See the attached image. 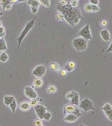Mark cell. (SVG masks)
Listing matches in <instances>:
<instances>
[{
	"mask_svg": "<svg viewBox=\"0 0 112 126\" xmlns=\"http://www.w3.org/2000/svg\"><path fill=\"white\" fill-rule=\"evenodd\" d=\"M101 36L104 41L108 42L110 39V35L108 30L107 29H104L100 32Z\"/></svg>",
	"mask_w": 112,
	"mask_h": 126,
	"instance_id": "8fae6325",
	"label": "cell"
},
{
	"mask_svg": "<svg viewBox=\"0 0 112 126\" xmlns=\"http://www.w3.org/2000/svg\"><path fill=\"white\" fill-rule=\"evenodd\" d=\"M83 37H79L73 39L72 44L75 49L78 51H82L86 49L87 42Z\"/></svg>",
	"mask_w": 112,
	"mask_h": 126,
	"instance_id": "3957f363",
	"label": "cell"
},
{
	"mask_svg": "<svg viewBox=\"0 0 112 126\" xmlns=\"http://www.w3.org/2000/svg\"><path fill=\"white\" fill-rule=\"evenodd\" d=\"M3 13L2 12H0V16H2L3 15Z\"/></svg>",
	"mask_w": 112,
	"mask_h": 126,
	"instance_id": "ee69618b",
	"label": "cell"
},
{
	"mask_svg": "<svg viewBox=\"0 0 112 126\" xmlns=\"http://www.w3.org/2000/svg\"><path fill=\"white\" fill-rule=\"evenodd\" d=\"M61 4L62 5H66L67 4V2L65 0H61Z\"/></svg>",
	"mask_w": 112,
	"mask_h": 126,
	"instance_id": "ab89813d",
	"label": "cell"
},
{
	"mask_svg": "<svg viewBox=\"0 0 112 126\" xmlns=\"http://www.w3.org/2000/svg\"><path fill=\"white\" fill-rule=\"evenodd\" d=\"M56 18H57V20H63V19H64V16L61 13H58L56 14Z\"/></svg>",
	"mask_w": 112,
	"mask_h": 126,
	"instance_id": "4dcf8cb0",
	"label": "cell"
},
{
	"mask_svg": "<svg viewBox=\"0 0 112 126\" xmlns=\"http://www.w3.org/2000/svg\"><path fill=\"white\" fill-rule=\"evenodd\" d=\"M50 67L51 69L54 70H56L58 69L59 66L58 64L53 63V64H51L50 65Z\"/></svg>",
	"mask_w": 112,
	"mask_h": 126,
	"instance_id": "f546056e",
	"label": "cell"
},
{
	"mask_svg": "<svg viewBox=\"0 0 112 126\" xmlns=\"http://www.w3.org/2000/svg\"><path fill=\"white\" fill-rule=\"evenodd\" d=\"M46 72V68L45 66L43 65H39L35 68L31 74L39 78H41L45 75Z\"/></svg>",
	"mask_w": 112,
	"mask_h": 126,
	"instance_id": "52a82bcc",
	"label": "cell"
},
{
	"mask_svg": "<svg viewBox=\"0 0 112 126\" xmlns=\"http://www.w3.org/2000/svg\"><path fill=\"white\" fill-rule=\"evenodd\" d=\"M14 98L13 96H4V103L7 106H9L13 101Z\"/></svg>",
	"mask_w": 112,
	"mask_h": 126,
	"instance_id": "2e32d148",
	"label": "cell"
},
{
	"mask_svg": "<svg viewBox=\"0 0 112 126\" xmlns=\"http://www.w3.org/2000/svg\"><path fill=\"white\" fill-rule=\"evenodd\" d=\"M52 114L49 112H46L43 117V119L46 121H49L51 117Z\"/></svg>",
	"mask_w": 112,
	"mask_h": 126,
	"instance_id": "484cf974",
	"label": "cell"
},
{
	"mask_svg": "<svg viewBox=\"0 0 112 126\" xmlns=\"http://www.w3.org/2000/svg\"><path fill=\"white\" fill-rule=\"evenodd\" d=\"M38 8L37 7H32L31 6V11L33 14H35L37 12V11L38 10Z\"/></svg>",
	"mask_w": 112,
	"mask_h": 126,
	"instance_id": "e575fe53",
	"label": "cell"
},
{
	"mask_svg": "<svg viewBox=\"0 0 112 126\" xmlns=\"http://www.w3.org/2000/svg\"><path fill=\"white\" fill-rule=\"evenodd\" d=\"M11 1H12V2L15 3L17 2L18 0H11Z\"/></svg>",
	"mask_w": 112,
	"mask_h": 126,
	"instance_id": "7bdbcfd3",
	"label": "cell"
},
{
	"mask_svg": "<svg viewBox=\"0 0 112 126\" xmlns=\"http://www.w3.org/2000/svg\"><path fill=\"white\" fill-rule=\"evenodd\" d=\"M41 2L44 6L49 7L50 6V0H40Z\"/></svg>",
	"mask_w": 112,
	"mask_h": 126,
	"instance_id": "cb8c5ba5",
	"label": "cell"
},
{
	"mask_svg": "<svg viewBox=\"0 0 112 126\" xmlns=\"http://www.w3.org/2000/svg\"><path fill=\"white\" fill-rule=\"evenodd\" d=\"M5 34V28L4 26L0 27V38H2Z\"/></svg>",
	"mask_w": 112,
	"mask_h": 126,
	"instance_id": "603a6c76",
	"label": "cell"
},
{
	"mask_svg": "<svg viewBox=\"0 0 112 126\" xmlns=\"http://www.w3.org/2000/svg\"><path fill=\"white\" fill-rule=\"evenodd\" d=\"M60 74H61V75H65V74H66V72H65V71H64V70H62V71H61V73H60Z\"/></svg>",
	"mask_w": 112,
	"mask_h": 126,
	"instance_id": "60d3db41",
	"label": "cell"
},
{
	"mask_svg": "<svg viewBox=\"0 0 112 126\" xmlns=\"http://www.w3.org/2000/svg\"><path fill=\"white\" fill-rule=\"evenodd\" d=\"M20 108L22 110L26 111L30 109V105L28 102H24L21 104L20 106Z\"/></svg>",
	"mask_w": 112,
	"mask_h": 126,
	"instance_id": "5bb4252c",
	"label": "cell"
},
{
	"mask_svg": "<svg viewBox=\"0 0 112 126\" xmlns=\"http://www.w3.org/2000/svg\"><path fill=\"white\" fill-rule=\"evenodd\" d=\"M9 106L11 110L13 111V113H15L16 109V107H17L16 101V100H15V98H14L13 102L11 104H9Z\"/></svg>",
	"mask_w": 112,
	"mask_h": 126,
	"instance_id": "44dd1931",
	"label": "cell"
},
{
	"mask_svg": "<svg viewBox=\"0 0 112 126\" xmlns=\"http://www.w3.org/2000/svg\"><path fill=\"white\" fill-rule=\"evenodd\" d=\"M90 3L93 5H97L99 3V0H90Z\"/></svg>",
	"mask_w": 112,
	"mask_h": 126,
	"instance_id": "d590c367",
	"label": "cell"
},
{
	"mask_svg": "<svg viewBox=\"0 0 112 126\" xmlns=\"http://www.w3.org/2000/svg\"><path fill=\"white\" fill-rule=\"evenodd\" d=\"M7 47L5 39L3 38L0 39V51H3L7 50Z\"/></svg>",
	"mask_w": 112,
	"mask_h": 126,
	"instance_id": "4fadbf2b",
	"label": "cell"
},
{
	"mask_svg": "<svg viewBox=\"0 0 112 126\" xmlns=\"http://www.w3.org/2000/svg\"><path fill=\"white\" fill-rule=\"evenodd\" d=\"M28 5L32 7L39 8L40 5V3L38 0H28Z\"/></svg>",
	"mask_w": 112,
	"mask_h": 126,
	"instance_id": "9a60e30c",
	"label": "cell"
},
{
	"mask_svg": "<svg viewBox=\"0 0 112 126\" xmlns=\"http://www.w3.org/2000/svg\"><path fill=\"white\" fill-rule=\"evenodd\" d=\"M78 34L84 38L87 41L89 40H92V37L90 30L89 24H87L86 26L83 27L78 33Z\"/></svg>",
	"mask_w": 112,
	"mask_h": 126,
	"instance_id": "277c9868",
	"label": "cell"
},
{
	"mask_svg": "<svg viewBox=\"0 0 112 126\" xmlns=\"http://www.w3.org/2000/svg\"><path fill=\"white\" fill-rule=\"evenodd\" d=\"M58 9L64 16L65 20L72 26L79 23L80 19L83 18L80 11L71 4L59 6Z\"/></svg>",
	"mask_w": 112,
	"mask_h": 126,
	"instance_id": "6da1fadb",
	"label": "cell"
},
{
	"mask_svg": "<svg viewBox=\"0 0 112 126\" xmlns=\"http://www.w3.org/2000/svg\"><path fill=\"white\" fill-rule=\"evenodd\" d=\"M12 5H7V6H6L5 7V10H10L11 8H12Z\"/></svg>",
	"mask_w": 112,
	"mask_h": 126,
	"instance_id": "8d00e7d4",
	"label": "cell"
},
{
	"mask_svg": "<svg viewBox=\"0 0 112 126\" xmlns=\"http://www.w3.org/2000/svg\"><path fill=\"white\" fill-rule=\"evenodd\" d=\"M102 110L104 111L105 114L107 117L112 121V106L110 104L107 103L102 108Z\"/></svg>",
	"mask_w": 112,
	"mask_h": 126,
	"instance_id": "30bf717a",
	"label": "cell"
},
{
	"mask_svg": "<svg viewBox=\"0 0 112 126\" xmlns=\"http://www.w3.org/2000/svg\"><path fill=\"white\" fill-rule=\"evenodd\" d=\"M47 108L42 105H37L34 107V110L39 118L43 119L44 115L46 112Z\"/></svg>",
	"mask_w": 112,
	"mask_h": 126,
	"instance_id": "ba28073f",
	"label": "cell"
},
{
	"mask_svg": "<svg viewBox=\"0 0 112 126\" xmlns=\"http://www.w3.org/2000/svg\"><path fill=\"white\" fill-rule=\"evenodd\" d=\"M0 5L2 6V8L3 11L5 10V5L6 3V0H0Z\"/></svg>",
	"mask_w": 112,
	"mask_h": 126,
	"instance_id": "1f68e13d",
	"label": "cell"
},
{
	"mask_svg": "<svg viewBox=\"0 0 112 126\" xmlns=\"http://www.w3.org/2000/svg\"><path fill=\"white\" fill-rule=\"evenodd\" d=\"M107 21L103 20L101 22V24H102V26H105L107 25Z\"/></svg>",
	"mask_w": 112,
	"mask_h": 126,
	"instance_id": "74e56055",
	"label": "cell"
},
{
	"mask_svg": "<svg viewBox=\"0 0 112 126\" xmlns=\"http://www.w3.org/2000/svg\"><path fill=\"white\" fill-rule=\"evenodd\" d=\"M74 67L75 64L74 62H70L68 64H67L66 65H65V68L67 71L70 72L71 71H72L74 69Z\"/></svg>",
	"mask_w": 112,
	"mask_h": 126,
	"instance_id": "e0dca14e",
	"label": "cell"
},
{
	"mask_svg": "<svg viewBox=\"0 0 112 126\" xmlns=\"http://www.w3.org/2000/svg\"><path fill=\"white\" fill-rule=\"evenodd\" d=\"M2 26V23L1 21H0V27Z\"/></svg>",
	"mask_w": 112,
	"mask_h": 126,
	"instance_id": "f6af8a7d",
	"label": "cell"
},
{
	"mask_svg": "<svg viewBox=\"0 0 112 126\" xmlns=\"http://www.w3.org/2000/svg\"><path fill=\"white\" fill-rule=\"evenodd\" d=\"M34 125L36 126H42V122L41 120H36L34 121Z\"/></svg>",
	"mask_w": 112,
	"mask_h": 126,
	"instance_id": "836d02e7",
	"label": "cell"
},
{
	"mask_svg": "<svg viewBox=\"0 0 112 126\" xmlns=\"http://www.w3.org/2000/svg\"></svg>",
	"mask_w": 112,
	"mask_h": 126,
	"instance_id": "bcb514c9",
	"label": "cell"
},
{
	"mask_svg": "<svg viewBox=\"0 0 112 126\" xmlns=\"http://www.w3.org/2000/svg\"><path fill=\"white\" fill-rule=\"evenodd\" d=\"M78 118V117L76 115L69 114L68 115L65 116V118H64V120L67 122H74L77 120Z\"/></svg>",
	"mask_w": 112,
	"mask_h": 126,
	"instance_id": "7c38bea8",
	"label": "cell"
},
{
	"mask_svg": "<svg viewBox=\"0 0 112 126\" xmlns=\"http://www.w3.org/2000/svg\"><path fill=\"white\" fill-rule=\"evenodd\" d=\"M78 4V2L77 0H72L71 2V5L73 7H76L77 6Z\"/></svg>",
	"mask_w": 112,
	"mask_h": 126,
	"instance_id": "d6a6232c",
	"label": "cell"
},
{
	"mask_svg": "<svg viewBox=\"0 0 112 126\" xmlns=\"http://www.w3.org/2000/svg\"><path fill=\"white\" fill-rule=\"evenodd\" d=\"M84 9L87 12H90L92 11V4H87L85 5Z\"/></svg>",
	"mask_w": 112,
	"mask_h": 126,
	"instance_id": "4316f807",
	"label": "cell"
},
{
	"mask_svg": "<svg viewBox=\"0 0 112 126\" xmlns=\"http://www.w3.org/2000/svg\"><path fill=\"white\" fill-rule=\"evenodd\" d=\"M65 113L71 114L76 115L78 118L82 116L79 109L76 106L73 105H67L65 106L64 108Z\"/></svg>",
	"mask_w": 112,
	"mask_h": 126,
	"instance_id": "8992f818",
	"label": "cell"
},
{
	"mask_svg": "<svg viewBox=\"0 0 112 126\" xmlns=\"http://www.w3.org/2000/svg\"><path fill=\"white\" fill-rule=\"evenodd\" d=\"M56 91H57V90H56L55 86L53 85H50L49 86V89L48 91L49 93H55V92H56Z\"/></svg>",
	"mask_w": 112,
	"mask_h": 126,
	"instance_id": "83f0119b",
	"label": "cell"
},
{
	"mask_svg": "<svg viewBox=\"0 0 112 126\" xmlns=\"http://www.w3.org/2000/svg\"><path fill=\"white\" fill-rule=\"evenodd\" d=\"M26 1V0H18L17 2H24Z\"/></svg>",
	"mask_w": 112,
	"mask_h": 126,
	"instance_id": "b9f144b4",
	"label": "cell"
},
{
	"mask_svg": "<svg viewBox=\"0 0 112 126\" xmlns=\"http://www.w3.org/2000/svg\"><path fill=\"white\" fill-rule=\"evenodd\" d=\"M34 85L36 87H41L43 85V81L41 78H37L34 81Z\"/></svg>",
	"mask_w": 112,
	"mask_h": 126,
	"instance_id": "ffe728a7",
	"label": "cell"
},
{
	"mask_svg": "<svg viewBox=\"0 0 112 126\" xmlns=\"http://www.w3.org/2000/svg\"><path fill=\"white\" fill-rule=\"evenodd\" d=\"M79 102V94H76L71 98V104H72L78 106Z\"/></svg>",
	"mask_w": 112,
	"mask_h": 126,
	"instance_id": "ac0fdd59",
	"label": "cell"
},
{
	"mask_svg": "<svg viewBox=\"0 0 112 126\" xmlns=\"http://www.w3.org/2000/svg\"><path fill=\"white\" fill-rule=\"evenodd\" d=\"M8 56L5 52H3L0 55V61L2 62H5L8 60Z\"/></svg>",
	"mask_w": 112,
	"mask_h": 126,
	"instance_id": "d6986e66",
	"label": "cell"
},
{
	"mask_svg": "<svg viewBox=\"0 0 112 126\" xmlns=\"http://www.w3.org/2000/svg\"><path fill=\"white\" fill-rule=\"evenodd\" d=\"M40 98H36L34 99H32L30 101V104L31 106H35L36 105H37V104L38 103Z\"/></svg>",
	"mask_w": 112,
	"mask_h": 126,
	"instance_id": "7402d4cb",
	"label": "cell"
},
{
	"mask_svg": "<svg viewBox=\"0 0 112 126\" xmlns=\"http://www.w3.org/2000/svg\"><path fill=\"white\" fill-rule=\"evenodd\" d=\"M112 43L110 45V47H109V48H108V49L107 50L106 52H112Z\"/></svg>",
	"mask_w": 112,
	"mask_h": 126,
	"instance_id": "f35d334b",
	"label": "cell"
},
{
	"mask_svg": "<svg viewBox=\"0 0 112 126\" xmlns=\"http://www.w3.org/2000/svg\"><path fill=\"white\" fill-rule=\"evenodd\" d=\"M99 10L100 8L97 5L92 4V11H98Z\"/></svg>",
	"mask_w": 112,
	"mask_h": 126,
	"instance_id": "f1b7e54d",
	"label": "cell"
},
{
	"mask_svg": "<svg viewBox=\"0 0 112 126\" xmlns=\"http://www.w3.org/2000/svg\"><path fill=\"white\" fill-rule=\"evenodd\" d=\"M79 108L83 109L85 112L92 110H95L93 104L89 98H86L80 103Z\"/></svg>",
	"mask_w": 112,
	"mask_h": 126,
	"instance_id": "5b68a950",
	"label": "cell"
},
{
	"mask_svg": "<svg viewBox=\"0 0 112 126\" xmlns=\"http://www.w3.org/2000/svg\"><path fill=\"white\" fill-rule=\"evenodd\" d=\"M77 94H78V93L77 92H75V91H72L71 93H69L67 95L66 98L68 99H71L75 95Z\"/></svg>",
	"mask_w": 112,
	"mask_h": 126,
	"instance_id": "d4e9b609",
	"label": "cell"
},
{
	"mask_svg": "<svg viewBox=\"0 0 112 126\" xmlns=\"http://www.w3.org/2000/svg\"><path fill=\"white\" fill-rule=\"evenodd\" d=\"M25 93L26 95L30 99H34L37 97V94L36 91L29 86L25 88Z\"/></svg>",
	"mask_w": 112,
	"mask_h": 126,
	"instance_id": "9c48e42d",
	"label": "cell"
},
{
	"mask_svg": "<svg viewBox=\"0 0 112 126\" xmlns=\"http://www.w3.org/2000/svg\"><path fill=\"white\" fill-rule=\"evenodd\" d=\"M35 19H36V17H34L31 21L27 24L25 28L21 34L17 38V40L18 42V49H20L21 44L26 35L34 26Z\"/></svg>",
	"mask_w": 112,
	"mask_h": 126,
	"instance_id": "7a4b0ae2",
	"label": "cell"
}]
</instances>
